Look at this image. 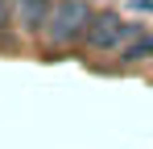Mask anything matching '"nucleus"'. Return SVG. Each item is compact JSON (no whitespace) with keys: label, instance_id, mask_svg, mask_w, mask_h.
<instances>
[{"label":"nucleus","instance_id":"20e7f679","mask_svg":"<svg viewBox=\"0 0 153 149\" xmlns=\"http://www.w3.org/2000/svg\"><path fill=\"white\" fill-rule=\"evenodd\" d=\"M128 8H132V13H149V17H153V0H132Z\"/></svg>","mask_w":153,"mask_h":149},{"label":"nucleus","instance_id":"f257e3e1","mask_svg":"<svg viewBox=\"0 0 153 149\" xmlns=\"http://www.w3.org/2000/svg\"><path fill=\"white\" fill-rule=\"evenodd\" d=\"M91 25V4L87 0H58V8H50L46 17V42L50 46H71L87 33Z\"/></svg>","mask_w":153,"mask_h":149},{"label":"nucleus","instance_id":"f03ea898","mask_svg":"<svg viewBox=\"0 0 153 149\" xmlns=\"http://www.w3.org/2000/svg\"><path fill=\"white\" fill-rule=\"evenodd\" d=\"M137 33H141V29L132 21L116 17V13H103V17H91L87 33H83V46H87V54H116V50H124Z\"/></svg>","mask_w":153,"mask_h":149},{"label":"nucleus","instance_id":"7ed1b4c3","mask_svg":"<svg viewBox=\"0 0 153 149\" xmlns=\"http://www.w3.org/2000/svg\"><path fill=\"white\" fill-rule=\"evenodd\" d=\"M13 4V21L21 25V29H37V25H46L50 17V0H8Z\"/></svg>","mask_w":153,"mask_h":149},{"label":"nucleus","instance_id":"39448f33","mask_svg":"<svg viewBox=\"0 0 153 149\" xmlns=\"http://www.w3.org/2000/svg\"><path fill=\"white\" fill-rule=\"evenodd\" d=\"M4 21H13V4H8V0H0V25Z\"/></svg>","mask_w":153,"mask_h":149}]
</instances>
